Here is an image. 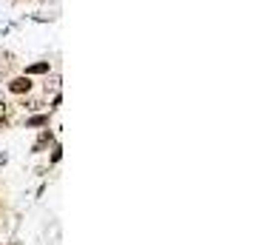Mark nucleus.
Returning <instances> with one entry per match:
<instances>
[{
  "instance_id": "2",
  "label": "nucleus",
  "mask_w": 253,
  "mask_h": 245,
  "mask_svg": "<svg viewBox=\"0 0 253 245\" xmlns=\"http://www.w3.org/2000/svg\"><path fill=\"white\" fill-rule=\"evenodd\" d=\"M54 143V131L51 129H43L40 131V137L35 140V146H32V154H40V151H46L48 146Z\"/></svg>"
},
{
  "instance_id": "6",
  "label": "nucleus",
  "mask_w": 253,
  "mask_h": 245,
  "mask_svg": "<svg viewBox=\"0 0 253 245\" xmlns=\"http://www.w3.org/2000/svg\"><path fill=\"white\" fill-rule=\"evenodd\" d=\"M60 160H63V146H60V143H51V160H48V163L54 165V163H60Z\"/></svg>"
},
{
  "instance_id": "3",
  "label": "nucleus",
  "mask_w": 253,
  "mask_h": 245,
  "mask_svg": "<svg viewBox=\"0 0 253 245\" xmlns=\"http://www.w3.org/2000/svg\"><path fill=\"white\" fill-rule=\"evenodd\" d=\"M51 71V63L48 60H35V63H29L23 69V74H29V77H40V74H48Z\"/></svg>"
},
{
  "instance_id": "7",
  "label": "nucleus",
  "mask_w": 253,
  "mask_h": 245,
  "mask_svg": "<svg viewBox=\"0 0 253 245\" xmlns=\"http://www.w3.org/2000/svg\"><path fill=\"white\" fill-rule=\"evenodd\" d=\"M23 108H29V111H37V108H43V103H40V100H32V97H29V94H26L23 97Z\"/></svg>"
},
{
  "instance_id": "1",
  "label": "nucleus",
  "mask_w": 253,
  "mask_h": 245,
  "mask_svg": "<svg viewBox=\"0 0 253 245\" xmlns=\"http://www.w3.org/2000/svg\"><path fill=\"white\" fill-rule=\"evenodd\" d=\"M32 89H35V83H32V77H29V74H17V77H12V80L6 83V92L17 94V97L32 94Z\"/></svg>"
},
{
  "instance_id": "9",
  "label": "nucleus",
  "mask_w": 253,
  "mask_h": 245,
  "mask_svg": "<svg viewBox=\"0 0 253 245\" xmlns=\"http://www.w3.org/2000/svg\"><path fill=\"white\" fill-rule=\"evenodd\" d=\"M9 129V117H0V131H6Z\"/></svg>"
},
{
  "instance_id": "8",
  "label": "nucleus",
  "mask_w": 253,
  "mask_h": 245,
  "mask_svg": "<svg viewBox=\"0 0 253 245\" xmlns=\"http://www.w3.org/2000/svg\"><path fill=\"white\" fill-rule=\"evenodd\" d=\"M0 117H9V105H6V100H0Z\"/></svg>"
},
{
  "instance_id": "5",
  "label": "nucleus",
  "mask_w": 253,
  "mask_h": 245,
  "mask_svg": "<svg viewBox=\"0 0 253 245\" xmlns=\"http://www.w3.org/2000/svg\"><path fill=\"white\" fill-rule=\"evenodd\" d=\"M37 126H48V114H32V117H26V129H37Z\"/></svg>"
},
{
  "instance_id": "4",
  "label": "nucleus",
  "mask_w": 253,
  "mask_h": 245,
  "mask_svg": "<svg viewBox=\"0 0 253 245\" xmlns=\"http://www.w3.org/2000/svg\"><path fill=\"white\" fill-rule=\"evenodd\" d=\"M14 66H17L14 51H9V49H0V74H9Z\"/></svg>"
}]
</instances>
